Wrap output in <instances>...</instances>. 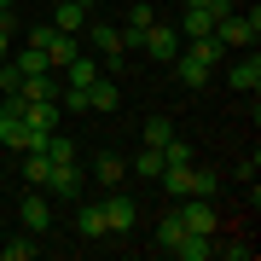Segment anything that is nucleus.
<instances>
[{
  "label": "nucleus",
  "mask_w": 261,
  "mask_h": 261,
  "mask_svg": "<svg viewBox=\"0 0 261 261\" xmlns=\"http://www.w3.org/2000/svg\"><path fill=\"white\" fill-rule=\"evenodd\" d=\"M87 47H93L99 58H105V75H116L122 64H128V41H122V29L116 23H105V18H87Z\"/></svg>",
  "instance_id": "obj_1"
},
{
  "label": "nucleus",
  "mask_w": 261,
  "mask_h": 261,
  "mask_svg": "<svg viewBox=\"0 0 261 261\" xmlns=\"http://www.w3.org/2000/svg\"><path fill=\"white\" fill-rule=\"evenodd\" d=\"M255 35H261V12H226V18L215 23V41H221L226 53L255 47Z\"/></svg>",
  "instance_id": "obj_2"
},
{
  "label": "nucleus",
  "mask_w": 261,
  "mask_h": 261,
  "mask_svg": "<svg viewBox=\"0 0 261 261\" xmlns=\"http://www.w3.org/2000/svg\"><path fill=\"white\" fill-rule=\"evenodd\" d=\"M99 215H105V232L111 238H122V232H134V221H140V203H134V197H122L116 186L99 197Z\"/></svg>",
  "instance_id": "obj_3"
},
{
  "label": "nucleus",
  "mask_w": 261,
  "mask_h": 261,
  "mask_svg": "<svg viewBox=\"0 0 261 261\" xmlns=\"http://www.w3.org/2000/svg\"><path fill=\"white\" fill-rule=\"evenodd\" d=\"M168 70H174V82H180V87H192V93H203V87H209V75H215V64L192 47V41L180 47V58H174Z\"/></svg>",
  "instance_id": "obj_4"
},
{
  "label": "nucleus",
  "mask_w": 261,
  "mask_h": 261,
  "mask_svg": "<svg viewBox=\"0 0 261 261\" xmlns=\"http://www.w3.org/2000/svg\"><path fill=\"white\" fill-rule=\"evenodd\" d=\"M180 47H186V41H180V29H174V23H151V29H145V41H140V53H145V58H157V64H174Z\"/></svg>",
  "instance_id": "obj_5"
},
{
  "label": "nucleus",
  "mask_w": 261,
  "mask_h": 261,
  "mask_svg": "<svg viewBox=\"0 0 261 261\" xmlns=\"http://www.w3.org/2000/svg\"><path fill=\"white\" fill-rule=\"evenodd\" d=\"M180 226H186V232H203V238H215V203L209 197H180Z\"/></svg>",
  "instance_id": "obj_6"
},
{
  "label": "nucleus",
  "mask_w": 261,
  "mask_h": 261,
  "mask_svg": "<svg viewBox=\"0 0 261 261\" xmlns=\"http://www.w3.org/2000/svg\"><path fill=\"white\" fill-rule=\"evenodd\" d=\"M226 82H232V93H250V99H255V87H261V58L244 47V58H232V70H226Z\"/></svg>",
  "instance_id": "obj_7"
},
{
  "label": "nucleus",
  "mask_w": 261,
  "mask_h": 261,
  "mask_svg": "<svg viewBox=\"0 0 261 261\" xmlns=\"http://www.w3.org/2000/svg\"><path fill=\"white\" fill-rule=\"evenodd\" d=\"M41 192H47V197H82V174H75V163H53L47 180H41Z\"/></svg>",
  "instance_id": "obj_8"
},
{
  "label": "nucleus",
  "mask_w": 261,
  "mask_h": 261,
  "mask_svg": "<svg viewBox=\"0 0 261 261\" xmlns=\"http://www.w3.org/2000/svg\"><path fill=\"white\" fill-rule=\"evenodd\" d=\"M157 23V6L151 0H140V6H128V29H122V41H128V53H140V41H145V29Z\"/></svg>",
  "instance_id": "obj_9"
},
{
  "label": "nucleus",
  "mask_w": 261,
  "mask_h": 261,
  "mask_svg": "<svg viewBox=\"0 0 261 261\" xmlns=\"http://www.w3.org/2000/svg\"><path fill=\"white\" fill-rule=\"evenodd\" d=\"M18 215H23V226H29V232H47V226H53V203H47V192H35V197H23V203H18Z\"/></svg>",
  "instance_id": "obj_10"
},
{
  "label": "nucleus",
  "mask_w": 261,
  "mask_h": 261,
  "mask_svg": "<svg viewBox=\"0 0 261 261\" xmlns=\"http://www.w3.org/2000/svg\"><path fill=\"white\" fill-rule=\"evenodd\" d=\"M75 232H82L87 244H99V238H111V232H105V215H99V197H87V203L75 209Z\"/></svg>",
  "instance_id": "obj_11"
},
{
  "label": "nucleus",
  "mask_w": 261,
  "mask_h": 261,
  "mask_svg": "<svg viewBox=\"0 0 261 261\" xmlns=\"http://www.w3.org/2000/svg\"><path fill=\"white\" fill-rule=\"evenodd\" d=\"M58 75H64V87H93V82H99L105 70H99V64H93L87 53H75V58H70V64L58 70Z\"/></svg>",
  "instance_id": "obj_12"
},
{
  "label": "nucleus",
  "mask_w": 261,
  "mask_h": 261,
  "mask_svg": "<svg viewBox=\"0 0 261 261\" xmlns=\"http://www.w3.org/2000/svg\"><path fill=\"white\" fill-rule=\"evenodd\" d=\"M157 186H163L168 197H186V192H192V163H163Z\"/></svg>",
  "instance_id": "obj_13"
},
{
  "label": "nucleus",
  "mask_w": 261,
  "mask_h": 261,
  "mask_svg": "<svg viewBox=\"0 0 261 261\" xmlns=\"http://www.w3.org/2000/svg\"><path fill=\"white\" fill-rule=\"evenodd\" d=\"M168 255H180V261H209V255H215V238H203V232H186V238L174 244V250H168Z\"/></svg>",
  "instance_id": "obj_14"
},
{
  "label": "nucleus",
  "mask_w": 261,
  "mask_h": 261,
  "mask_svg": "<svg viewBox=\"0 0 261 261\" xmlns=\"http://www.w3.org/2000/svg\"><path fill=\"white\" fill-rule=\"evenodd\" d=\"M116 105H122V93H116V82H111V75H99V82L87 87V111H116Z\"/></svg>",
  "instance_id": "obj_15"
},
{
  "label": "nucleus",
  "mask_w": 261,
  "mask_h": 261,
  "mask_svg": "<svg viewBox=\"0 0 261 261\" xmlns=\"http://www.w3.org/2000/svg\"><path fill=\"white\" fill-rule=\"evenodd\" d=\"M53 29H64V35H82V29H87V12L75 6V0H58V12H53Z\"/></svg>",
  "instance_id": "obj_16"
},
{
  "label": "nucleus",
  "mask_w": 261,
  "mask_h": 261,
  "mask_svg": "<svg viewBox=\"0 0 261 261\" xmlns=\"http://www.w3.org/2000/svg\"><path fill=\"white\" fill-rule=\"evenodd\" d=\"M93 174L105 180V192H111V186H122V180H128V163H122L116 151H99V163H93Z\"/></svg>",
  "instance_id": "obj_17"
},
{
  "label": "nucleus",
  "mask_w": 261,
  "mask_h": 261,
  "mask_svg": "<svg viewBox=\"0 0 261 261\" xmlns=\"http://www.w3.org/2000/svg\"><path fill=\"white\" fill-rule=\"evenodd\" d=\"M128 174H140V180H157V174H163V151H157V145H145L140 157L128 163Z\"/></svg>",
  "instance_id": "obj_18"
},
{
  "label": "nucleus",
  "mask_w": 261,
  "mask_h": 261,
  "mask_svg": "<svg viewBox=\"0 0 261 261\" xmlns=\"http://www.w3.org/2000/svg\"><path fill=\"white\" fill-rule=\"evenodd\" d=\"M215 192H221V174H215V168H197V163H192V192H186V197H215Z\"/></svg>",
  "instance_id": "obj_19"
},
{
  "label": "nucleus",
  "mask_w": 261,
  "mask_h": 261,
  "mask_svg": "<svg viewBox=\"0 0 261 261\" xmlns=\"http://www.w3.org/2000/svg\"><path fill=\"white\" fill-rule=\"evenodd\" d=\"M41 70H53V64H47V53H41L35 41H23V53H18V75H41Z\"/></svg>",
  "instance_id": "obj_20"
},
{
  "label": "nucleus",
  "mask_w": 261,
  "mask_h": 261,
  "mask_svg": "<svg viewBox=\"0 0 261 261\" xmlns=\"http://www.w3.org/2000/svg\"><path fill=\"white\" fill-rule=\"evenodd\" d=\"M47 168H53L47 151H23V180H29V186H41V180H47Z\"/></svg>",
  "instance_id": "obj_21"
},
{
  "label": "nucleus",
  "mask_w": 261,
  "mask_h": 261,
  "mask_svg": "<svg viewBox=\"0 0 261 261\" xmlns=\"http://www.w3.org/2000/svg\"><path fill=\"white\" fill-rule=\"evenodd\" d=\"M180 238H186V226H180V215H163V221H157V250H174Z\"/></svg>",
  "instance_id": "obj_22"
},
{
  "label": "nucleus",
  "mask_w": 261,
  "mask_h": 261,
  "mask_svg": "<svg viewBox=\"0 0 261 261\" xmlns=\"http://www.w3.org/2000/svg\"><path fill=\"white\" fill-rule=\"evenodd\" d=\"M168 140H174V122H168V116H151V122H145V145H157V151H163Z\"/></svg>",
  "instance_id": "obj_23"
},
{
  "label": "nucleus",
  "mask_w": 261,
  "mask_h": 261,
  "mask_svg": "<svg viewBox=\"0 0 261 261\" xmlns=\"http://www.w3.org/2000/svg\"><path fill=\"white\" fill-rule=\"evenodd\" d=\"M35 250H41V244H35V232H29V238H12V244H0V261H29Z\"/></svg>",
  "instance_id": "obj_24"
},
{
  "label": "nucleus",
  "mask_w": 261,
  "mask_h": 261,
  "mask_svg": "<svg viewBox=\"0 0 261 261\" xmlns=\"http://www.w3.org/2000/svg\"><path fill=\"white\" fill-rule=\"evenodd\" d=\"M163 163H197V145H186V140L174 134V140L163 145Z\"/></svg>",
  "instance_id": "obj_25"
},
{
  "label": "nucleus",
  "mask_w": 261,
  "mask_h": 261,
  "mask_svg": "<svg viewBox=\"0 0 261 261\" xmlns=\"http://www.w3.org/2000/svg\"><path fill=\"white\" fill-rule=\"evenodd\" d=\"M18 82H23V75H18V64L6 58V64H0V93H18Z\"/></svg>",
  "instance_id": "obj_26"
},
{
  "label": "nucleus",
  "mask_w": 261,
  "mask_h": 261,
  "mask_svg": "<svg viewBox=\"0 0 261 261\" xmlns=\"http://www.w3.org/2000/svg\"><path fill=\"white\" fill-rule=\"evenodd\" d=\"M215 250H221L226 261H250V244H215Z\"/></svg>",
  "instance_id": "obj_27"
},
{
  "label": "nucleus",
  "mask_w": 261,
  "mask_h": 261,
  "mask_svg": "<svg viewBox=\"0 0 261 261\" xmlns=\"http://www.w3.org/2000/svg\"><path fill=\"white\" fill-rule=\"evenodd\" d=\"M75 6H82V12H93V6H99V0H75Z\"/></svg>",
  "instance_id": "obj_28"
},
{
  "label": "nucleus",
  "mask_w": 261,
  "mask_h": 261,
  "mask_svg": "<svg viewBox=\"0 0 261 261\" xmlns=\"http://www.w3.org/2000/svg\"><path fill=\"white\" fill-rule=\"evenodd\" d=\"M12 6H18V0H0V12H12Z\"/></svg>",
  "instance_id": "obj_29"
},
{
  "label": "nucleus",
  "mask_w": 261,
  "mask_h": 261,
  "mask_svg": "<svg viewBox=\"0 0 261 261\" xmlns=\"http://www.w3.org/2000/svg\"><path fill=\"white\" fill-rule=\"evenodd\" d=\"M53 6H58V0H53Z\"/></svg>",
  "instance_id": "obj_30"
}]
</instances>
